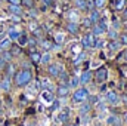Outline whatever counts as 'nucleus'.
<instances>
[{
	"mask_svg": "<svg viewBox=\"0 0 127 126\" xmlns=\"http://www.w3.org/2000/svg\"><path fill=\"white\" fill-rule=\"evenodd\" d=\"M31 79H32V74H31V71H30V70L22 68L21 71L15 73V83H16V86H19V88H22V86L28 85V83L31 82Z\"/></svg>",
	"mask_w": 127,
	"mask_h": 126,
	"instance_id": "obj_1",
	"label": "nucleus"
},
{
	"mask_svg": "<svg viewBox=\"0 0 127 126\" xmlns=\"http://www.w3.org/2000/svg\"><path fill=\"white\" fill-rule=\"evenodd\" d=\"M87 98H89V92H87L86 88H77L72 94V102L74 104H81V102L87 101Z\"/></svg>",
	"mask_w": 127,
	"mask_h": 126,
	"instance_id": "obj_2",
	"label": "nucleus"
},
{
	"mask_svg": "<svg viewBox=\"0 0 127 126\" xmlns=\"http://www.w3.org/2000/svg\"><path fill=\"white\" fill-rule=\"evenodd\" d=\"M105 101L108 104H111V105H117V104H120L121 96L117 94L115 91H109V92H106V95H105Z\"/></svg>",
	"mask_w": 127,
	"mask_h": 126,
	"instance_id": "obj_3",
	"label": "nucleus"
},
{
	"mask_svg": "<svg viewBox=\"0 0 127 126\" xmlns=\"http://www.w3.org/2000/svg\"><path fill=\"white\" fill-rule=\"evenodd\" d=\"M95 77H96V82H99V83H105L106 79H108V68H106V67H100V68H97Z\"/></svg>",
	"mask_w": 127,
	"mask_h": 126,
	"instance_id": "obj_4",
	"label": "nucleus"
},
{
	"mask_svg": "<svg viewBox=\"0 0 127 126\" xmlns=\"http://www.w3.org/2000/svg\"><path fill=\"white\" fill-rule=\"evenodd\" d=\"M47 71H49V74H50L52 77H59V74L62 73V65H61V64H58V63L49 64Z\"/></svg>",
	"mask_w": 127,
	"mask_h": 126,
	"instance_id": "obj_5",
	"label": "nucleus"
},
{
	"mask_svg": "<svg viewBox=\"0 0 127 126\" xmlns=\"http://www.w3.org/2000/svg\"><path fill=\"white\" fill-rule=\"evenodd\" d=\"M69 114H71V110H69V108H64V110H61V111L58 113L56 122H59V123L68 122V119H69Z\"/></svg>",
	"mask_w": 127,
	"mask_h": 126,
	"instance_id": "obj_6",
	"label": "nucleus"
},
{
	"mask_svg": "<svg viewBox=\"0 0 127 126\" xmlns=\"http://www.w3.org/2000/svg\"><path fill=\"white\" fill-rule=\"evenodd\" d=\"M106 125L108 126H123V122H121V119H120L118 116L111 114V116H108V119H106Z\"/></svg>",
	"mask_w": 127,
	"mask_h": 126,
	"instance_id": "obj_7",
	"label": "nucleus"
},
{
	"mask_svg": "<svg viewBox=\"0 0 127 126\" xmlns=\"http://www.w3.org/2000/svg\"><path fill=\"white\" fill-rule=\"evenodd\" d=\"M90 110H92V104H90L89 101H84V102H81V104H80L78 113H80V116H84V114H89V113H90Z\"/></svg>",
	"mask_w": 127,
	"mask_h": 126,
	"instance_id": "obj_8",
	"label": "nucleus"
},
{
	"mask_svg": "<svg viewBox=\"0 0 127 126\" xmlns=\"http://www.w3.org/2000/svg\"><path fill=\"white\" fill-rule=\"evenodd\" d=\"M40 98H41V101H43V102H46V104H52V102L55 101L53 94H52L50 91H43L41 95H40Z\"/></svg>",
	"mask_w": 127,
	"mask_h": 126,
	"instance_id": "obj_9",
	"label": "nucleus"
},
{
	"mask_svg": "<svg viewBox=\"0 0 127 126\" xmlns=\"http://www.w3.org/2000/svg\"><path fill=\"white\" fill-rule=\"evenodd\" d=\"M69 89H71V88H69V86H68V85H59V86H58V96H59V98H65V96H68V95H69Z\"/></svg>",
	"mask_w": 127,
	"mask_h": 126,
	"instance_id": "obj_10",
	"label": "nucleus"
},
{
	"mask_svg": "<svg viewBox=\"0 0 127 126\" xmlns=\"http://www.w3.org/2000/svg\"><path fill=\"white\" fill-rule=\"evenodd\" d=\"M7 10L12 13V15H22V7H21V4H9V7H7Z\"/></svg>",
	"mask_w": 127,
	"mask_h": 126,
	"instance_id": "obj_11",
	"label": "nucleus"
},
{
	"mask_svg": "<svg viewBox=\"0 0 127 126\" xmlns=\"http://www.w3.org/2000/svg\"><path fill=\"white\" fill-rule=\"evenodd\" d=\"M66 18H68L69 22H78V21H80V15H78L77 10H69V12L66 13Z\"/></svg>",
	"mask_w": 127,
	"mask_h": 126,
	"instance_id": "obj_12",
	"label": "nucleus"
},
{
	"mask_svg": "<svg viewBox=\"0 0 127 126\" xmlns=\"http://www.w3.org/2000/svg\"><path fill=\"white\" fill-rule=\"evenodd\" d=\"M10 45H12V40L7 37V39H1L0 40V52H3V51H7L9 48H10Z\"/></svg>",
	"mask_w": 127,
	"mask_h": 126,
	"instance_id": "obj_13",
	"label": "nucleus"
},
{
	"mask_svg": "<svg viewBox=\"0 0 127 126\" xmlns=\"http://www.w3.org/2000/svg\"><path fill=\"white\" fill-rule=\"evenodd\" d=\"M0 91H4V92L10 91V79H9V77H4V79L0 82Z\"/></svg>",
	"mask_w": 127,
	"mask_h": 126,
	"instance_id": "obj_14",
	"label": "nucleus"
},
{
	"mask_svg": "<svg viewBox=\"0 0 127 126\" xmlns=\"http://www.w3.org/2000/svg\"><path fill=\"white\" fill-rule=\"evenodd\" d=\"M89 19L92 21V24H96V22L100 19V13H99V10H97V9H93V10H90Z\"/></svg>",
	"mask_w": 127,
	"mask_h": 126,
	"instance_id": "obj_15",
	"label": "nucleus"
},
{
	"mask_svg": "<svg viewBox=\"0 0 127 126\" xmlns=\"http://www.w3.org/2000/svg\"><path fill=\"white\" fill-rule=\"evenodd\" d=\"M66 30L71 33V34H77L78 30H80V25H78V22H68Z\"/></svg>",
	"mask_w": 127,
	"mask_h": 126,
	"instance_id": "obj_16",
	"label": "nucleus"
},
{
	"mask_svg": "<svg viewBox=\"0 0 127 126\" xmlns=\"http://www.w3.org/2000/svg\"><path fill=\"white\" fill-rule=\"evenodd\" d=\"M105 31H106V30H105L100 24H93V25H92V33H93L95 36H100V34H103Z\"/></svg>",
	"mask_w": 127,
	"mask_h": 126,
	"instance_id": "obj_17",
	"label": "nucleus"
},
{
	"mask_svg": "<svg viewBox=\"0 0 127 126\" xmlns=\"http://www.w3.org/2000/svg\"><path fill=\"white\" fill-rule=\"evenodd\" d=\"M120 48H121V43H120V40H111V42L108 43V49H109V51H112V52L118 51Z\"/></svg>",
	"mask_w": 127,
	"mask_h": 126,
	"instance_id": "obj_18",
	"label": "nucleus"
},
{
	"mask_svg": "<svg viewBox=\"0 0 127 126\" xmlns=\"http://www.w3.org/2000/svg\"><path fill=\"white\" fill-rule=\"evenodd\" d=\"M78 79H80V83H81V85H86V83L92 79V73H90V71H84V73H81V76H80Z\"/></svg>",
	"mask_w": 127,
	"mask_h": 126,
	"instance_id": "obj_19",
	"label": "nucleus"
},
{
	"mask_svg": "<svg viewBox=\"0 0 127 126\" xmlns=\"http://www.w3.org/2000/svg\"><path fill=\"white\" fill-rule=\"evenodd\" d=\"M84 37H86V40L89 42L90 48H95V46H96V42H97V39H96L95 34H93V33H89V34H86Z\"/></svg>",
	"mask_w": 127,
	"mask_h": 126,
	"instance_id": "obj_20",
	"label": "nucleus"
},
{
	"mask_svg": "<svg viewBox=\"0 0 127 126\" xmlns=\"http://www.w3.org/2000/svg\"><path fill=\"white\" fill-rule=\"evenodd\" d=\"M30 58H31V61H32L34 64H40L41 54H40V52H35V51H32L31 54H30Z\"/></svg>",
	"mask_w": 127,
	"mask_h": 126,
	"instance_id": "obj_21",
	"label": "nucleus"
},
{
	"mask_svg": "<svg viewBox=\"0 0 127 126\" xmlns=\"http://www.w3.org/2000/svg\"><path fill=\"white\" fill-rule=\"evenodd\" d=\"M4 68H6V74H7L6 77H9V79H10L12 76H15V65H13V64H6V67H4Z\"/></svg>",
	"mask_w": 127,
	"mask_h": 126,
	"instance_id": "obj_22",
	"label": "nucleus"
},
{
	"mask_svg": "<svg viewBox=\"0 0 127 126\" xmlns=\"http://www.w3.org/2000/svg\"><path fill=\"white\" fill-rule=\"evenodd\" d=\"M27 43H28V37H27V34H25V33H21L19 37H18V45H19V46H25Z\"/></svg>",
	"mask_w": 127,
	"mask_h": 126,
	"instance_id": "obj_23",
	"label": "nucleus"
},
{
	"mask_svg": "<svg viewBox=\"0 0 127 126\" xmlns=\"http://www.w3.org/2000/svg\"><path fill=\"white\" fill-rule=\"evenodd\" d=\"M78 85H80V79H78L77 76H72V77L68 80V86H69V88H77Z\"/></svg>",
	"mask_w": 127,
	"mask_h": 126,
	"instance_id": "obj_24",
	"label": "nucleus"
},
{
	"mask_svg": "<svg viewBox=\"0 0 127 126\" xmlns=\"http://www.w3.org/2000/svg\"><path fill=\"white\" fill-rule=\"evenodd\" d=\"M84 60H86V54H84V52H80V54H77V57L74 58V65H78V64H81Z\"/></svg>",
	"mask_w": 127,
	"mask_h": 126,
	"instance_id": "obj_25",
	"label": "nucleus"
},
{
	"mask_svg": "<svg viewBox=\"0 0 127 126\" xmlns=\"http://www.w3.org/2000/svg\"><path fill=\"white\" fill-rule=\"evenodd\" d=\"M19 34H21V33H19V31H16L15 28H10V30L7 31V36H9V39H10V40H18Z\"/></svg>",
	"mask_w": 127,
	"mask_h": 126,
	"instance_id": "obj_26",
	"label": "nucleus"
},
{
	"mask_svg": "<svg viewBox=\"0 0 127 126\" xmlns=\"http://www.w3.org/2000/svg\"><path fill=\"white\" fill-rule=\"evenodd\" d=\"M75 6L81 10H87V0H75Z\"/></svg>",
	"mask_w": 127,
	"mask_h": 126,
	"instance_id": "obj_27",
	"label": "nucleus"
},
{
	"mask_svg": "<svg viewBox=\"0 0 127 126\" xmlns=\"http://www.w3.org/2000/svg\"><path fill=\"white\" fill-rule=\"evenodd\" d=\"M71 51H72V54H80V52H83V48H81V43H75V45H72L71 46Z\"/></svg>",
	"mask_w": 127,
	"mask_h": 126,
	"instance_id": "obj_28",
	"label": "nucleus"
},
{
	"mask_svg": "<svg viewBox=\"0 0 127 126\" xmlns=\"http://www.w3.org/2000/svg\"><path fill=\"white\" fill-rule=\"evenodd\" d=\"M108 37H109V40H117L118 39V31L114 30V28L108 30Z\"/></svg>",
	"mask_w": 127,
	"mask_h": 126,
	"instance_id": "obj_29",
	"label": "nucleus"
},
{
	"mask_svg": "<svg viewBox=\"0 0 127 126\" xmlns=\"http://www.w3.org/2000/svg\"><path fill=\"white\" fill-rule=\"evenodd\" d=\"M1 57H3V60H4L6 63H9V61L12 60L13 54H12V52H9V51H3V52H1Z\"/></svg>",
	"mask_w": 127,
	"mask_h": 126,
	"instance_id": "obj_30",
	"label": "nucleus"
},
{
	"mask_svg": "<svg viewBox=\"0 0 127 126\" xmlns=\"http://www.w3.org/2000/svg\"><path fill=\"white\" fill-rule=\"evenodd\" d=\"M124 4H126V0H115V1H114V7H115L117 10H121V9L124 7Z\"/></svg>",
	"mask_w": 127,
	"mask_h": 126,
	"instance_id": "obj_31",
	"label": "nucleus"
},
{
	"mask_svg": "<svg viewBox=\"0 0 127 126\" xmlns=\"http://www.w3.org/2000/svg\"><path fill=\"white\" fill-rule=\"evenodd\" d=\"M49 63H50V54H49V52H46V54H43V55H41L40 64H49Z\"/></svg>",
	"mask_w": 127,
	"mask_h": 126,
	"instance_id": "obj_32",
	"label": "nucleus"
},
{
	"mask_svg": "<svg viewBox=\"0 0 127 126\" xmlns=\"http://www.w3.org/2000/svg\"><path fill=\"white\" fill-rule=\"evenodd\" d=\"M40 46H41L43 49H47V51L52 49V43H50L49 40H41V42H40Z\"/></svg>",
	"mask_w": 127,
	"mask_h": 126,
	"instance_id": "obj_33",
	"label": "nucleus"
},
{
	"mask_svg": "<svg viewBox=\"0 0 127 126\" xmlns=\"http://www.w3.org/2000/svg\"><path fill=\"white\" fill-rule=\"evenodd\" d=\"M99 99H100V98H99L97 95H92V96H89V98H87V101H89L92 105H96V104L99 102Z\"/></svg>",
	"mask_w": 127,
	"mask_h": 126,
	"instance_id": "obj_34",
	"label": "nucleus"
},
{
	"mask_svg": "<svg viewBox=\"0 0 127 126\" xmlns=\"http://www.w3.org/2000/svg\"><path fill=\"white\" fill-rule=\"evenodd\" d=\"M64 39H65V36H64L62 33H58V34L55 36V42H56L58 45H62V43H64Z\"/></svg>",
	"mask_w": 127,
	"mask_h": 126,
	"instance_id": "obj_35",
	"label": "nucleus"
},
{
	"mask_svg": "<svg viewBox=\"0 0 127 126\" xmlns=\"http://www.w3.org/2000/svg\"><path fill=\"white\" fill-rule=\"evenodd\" d=\"M95 107H96V110H97V111H103V110H106V107H105V102H103L102 99H99V102L96 104Z\"/></svg>",
	"mask_w": 127,
	"mask_h": 126,
	"instance_id": "obj_36",
	"label": "nucleus"
},
{
	"mask_svg": "<svg viewBox=\"0 0 127 126\" xmlns=\"http://www.w3.org/2000/svg\"><path fill=\"white\" fill-rule=\"evenodd\" d=\"M105 4H106V0H95V7H97V9L105 7Z\"/></svg>",
	"mask_w": 127,
	"mask_h": 126,
	"instance_id": "obj_37",
	"label": "nucleus"
},
{
	"mask_svg": "<svg viewBox=\"0 0 127 126\" xmlns=\"http://www.w3.org/2000/svg\"><path fill=\"white\" fill-rule=\"evenodd\" d=\"M92 25H93V24H92V21H90L89 18H84V19H83V27H84V28H90Z\"/></svg>",
	"mask_w": 127,
	"mask_h": 126,
	"instance_id": "obj_38",
	"label": "nucleus"
},
{
	"mask_svg": "<svg viewBox=\"0 0 127 126\" xmlns=\"http://www.w3.org/2000/svg\"><path fill=\"white\" fill-rule=\"evenodd\" d=\"M89 120H90V116L89 114H84V116H81V125H86V123H89Z\"/></svg>",
	"mask_w": 127,
	"mask_h": 126,
	"instance_id": "obj_39",
	"label": "nucleus"
},
{
	"mask_svg": "<svg viewBox=\"0 0 127 126\" xmlns=\"http://www.w3.org/2000/svg\"><path fill=\"white\" fill-rule=\"evenodd\" d=\"M120 43L127 46V33H124V34H121V36H120Z\"/></svg>",
	"mask_w": 127,
	"mask_h": 126,
	"instance_id": "obj_40",
	"label": "nucleus"
},
{
	"mask_svg": "<svg viewBox=\"0 0 127 126\" xmlns=\"http://www.w3.org/2000/svg\"><path fill=\"white\" fill-rule=\"evenodd\" d=\"M120 27H121L120 21H118V19H114V21H112V28H114V30H118Z\"/></svg>",
	"mask_w": 127,
	"mask_h": 126,
	"instance_id": "obj_41",
	"label": "nucleus"
},
{
	"mask_svg": "<svg viewBox=\"0 0 127 126\" xmlns=\"http://www.w3.org/2000/svg\"><path fill=\"white\" fill-rule=\"evenodd\" d=\"M30 30H31V31L38 30V24H37V22H34V21H32V22H30Z\"/></svg>",
	"mask_w": 127,
	"mask_h": 126,
	"instance_id": "obj_42",
	"label": "nucleus"
},
{
	"mask_svg": "<svg viewBox=\"0 0 127 126\" xmlns=\"http://www.w3.org/2000/svg\"><path fill=\"white\" fill-rule=\"evenodd\" d=\"M103 46H105V42H103V40H97V42H96V46H95V48L100 49V48H103Z\"/></svg>",
	"mask_w": 127,
	"mask_h": 126,
	"instance_id": "obj_43",
	"label": "nucleus"
},
{
	"mask_svg": "<svg viewBox=\"0 0 127 126\" xmlns=\"http://www.w3.org/2000/svg\"><path fill=\"white\" fill-rule=\"evenodd\" d=\"M6 61H4V60H3V57H1V55H0V70H3V68H4V67H6Z\"/></svg>",
	"mask_w": 127,
	"mask_h": 126,
	"instance_id": "obj_44",
	"label": "nucleus"
},
{
	"mask_svg": "<svg viewBox=\"0 0 127 126\" xmlns=\"http://www.w3.org/2000/svg\"><path fill=\"white\" fill-rule=\"evenodd\" d=\"M10 18H12L13 22H21V16H19V15H12Z\"/></svg>",
	"mask_w": 127,
	"mask_h": 126,
	"instance_id": "obj_45",
	"label": "nucleus"
},
{
	"mask_svg": "<svg viewBox=\"0 0 127 126\" xmlns=\"http://www.w3.org/2000/svg\"><path fill=\"white\" fill-rule=\"evenodd\" d=\"M81 45H83L84 48H90V45H89V42L86 40V37H81Z\"/></svg>",
	"mask_w": 127,
	"mask_h": 126,
	"instance_id": "obj_46",
	"label": "nucleus"
},
{
	"mask_svg": "<svg viewBox=\"0 0 127 126\" xmlns=\"http://www.w3.org/2000/svg\"><path fill=\"white\" fill-rule=\"evenodd\" d=\"M27 45H30L31 48H34V46L37 45V40H35V39H28V43H27Z\"/></svg>",
	"mask_w": 127,
	"mask_h": 126,
	"instance_id": "obj_47",
	"label": "nucleus"
},
{
	"mask_svg": "<svg viewBox=\"0 0 127 126\" xmlns=\"http://www.w3.org/2000/svg\"><path fill=\"white\" fill-rule=\"evenodd\" d=\"M28 13H30V16H31V18H35V16H37V13H38V12H37V10H35V9H30V12H28Z\"/></svg>",
	"mask_w": 127,
	"mask_h": 126,
	"instance_id": "obj_48",
	"label": "nucleus"
},
{
	"mask_svg": "<svg viewBox=\"0 0 127 126\" xmlns=\"http://www.w3.org/2000/svg\"><path fill=\"white\" fill-rule=\"evenodd\" d=\"M43 1V4L46 6V7H49V6H52V3H53V0H41Z\"/></svg>",
	"mask_w": 127,
	"mask_h": 126,
	"instance_id": "obj_49",
	"label": "nucleus"
},
{
	"mask_svg": "<svg viewBox=\"0 0 127 126\" xmlns=\"http://www.w3.org/2000/svg\"><path fill=\"white\" fill-rule=\"evenodd\" d=\"M21 3L25 4V6H30V7H31V0H21Z\"/></svg>",
	"mask_w": 127,
	"mask_h": 126,
	"instance_id": "obj_50",
	"label": "nucleus"
},
{
	"mask_svg": "<svg viewBox=\"0 0 127 126\" xmlns=\"http://www.w3.org/2000/svg\"><path fill=\"white\" fill-rule=\"evenodd\" d=\"M9 4H21V0H7Z\"/></svg>",
	"mask_w": 127,
	"mask_h": 126,
	"instance_id": "obj_51",
	"label": "nucleus"
},
{
	"mask_svg": "<svg viewBox=\"0 0 127 126\" xmlns=\"http://www.w3.org/2000/svg\"><path fill=\"white\" fill-rule=\"evenodd\" d=\"M52 107H53V110L59 108V102H58V101H53V102H52Z\"/></svg>",
	"mask_w": 127,
	"mask_h": 126,
	"instance_id": "obj_52",
	"label": "nucleus"
},
{
	"mask_svg": "<svg viewBox=\"0 0 127 126\" xmlns=\"http://www.w3.org/2000/svg\"><path fill=\"white\" fill-rule=\"evenodd\" d=\"M121 101H123V102H124V104L127 105V94H124L123 96H121Z\"/></svg>",
	"mask_w": 127,
	"mask_h": 126,
	"instance_id": "obj_53",
	"label": "nucleus"
},
{
	"mask_svg": "<svg viewBox=\"0 0 127 126\" xmlns=\"http://www.w3.org/2000/svg\"><path fill=\"white\" fill-rule=\"evenodd\" d=\"M100 92H106V85H102L100 86Z\"/></svg>",
	"mask_w": 127,
	"mask_h": 126,
	"instance_id": "obj_54",
	"label": "nucleus"
},
{
	"mask_svg": "<svg viewBox=\"0 0 127 126\" xmlns=\"http://www.w3.org/2000/svg\"><path fill=\"white\" fill-rule=\"evenodd\" d=\"M123 120L127 123V113H124V116H123Z\"/></svg>",
	"mask_w": 127,
	"mask_h": 126,
	"instance_id": "obj_55",
	"label": "nucleus"
},
{
	"mask_svg": "<svg viewBox=\"0 0 127 126\" xmlns=\"http://www.w3.org/2000/svg\"><path fill=\"white\" fill-rule=\"evenodd\" d=\"M124 60H126V61H127V51H126V52H124Z\"/></svg>",
	"mask_w": 127,
	"mask_h": 126,
	"instance_id": "obj_56",
	"label": "nucleus"
},
{
	"mask_svg": "<svg viewBox=\"0 0 127 126\" xmlns=\"http://www.w3.org/2000/svg\"><path fill=\"white\" fill-rule=\"evenodd\" d=\"M124 16H126V18H127V9H126V10H124Z\"/></svg>",
	"mask_w": 127,
	"mask_h": 126,
	"instance_id": "obj_57",
	"label": "nucleus"
},
{
	"mask_svg": "<svg viewBox=\"0 0 127 126\" xmlns=\"http://www.w3.org/2000/svg\"><path fill=\"white\" fill-rule=\"evenodd\" d=\"M64 126H71V125H64Z\"/></svg>",
	"mask_w": 127,
	"mask_h": 126,
	"instance_id": "obj_58",
	"label": "nucleus"
},
{
	"mask_svg": "<svg viewBox=\"0 0 127 126\" xmlns=\"http://www.w3.org/2000/svg\"><path fill=\"white\" fill-rule=\"evenodd\" d=\"M126 77H127V71H126Z\"/></svg>",
	"mask_w": 127,
	"mask_h": 126,
	"instance_id": "obj_59",
	"label": "nucleus"
},
{
	"mask_svg": "<svg viewBox=\"0 0 127 126\" xmlns=\"http://www.w3.org/2000/svg\"><path fill=\"white\" fill-rule=\"evenodd\" d=\"M0 104H1V99H0Z\"/></svg>",
	"mask_w": 127,
	"mask_h": 126,
	"instance_id": "obj_60",
	"label": "nucleus"
},
{
	"mask_svg": "<svg viewBox=\"0 0 127 126\" xmlns=\"http://www.w3.org/2000/svg\"><path fill=\"white\" fill-rule=\"evenodd\" d=\"M53 126H58V125H53Z\"/></svg>",
	"mask_w": 127,
	"mask_h": 126,
	"instance_id": "obj_61",
	"label": "nucleus"
},
{
	"mask_svg": "<svg viewBox=\"0 0 127 126\" xmlns=\"http://www.w3.org/2000/svg\"><path fill=\"white\" fill-rule=\"evenodd\" d=\"M66 1H69V0H66Z\"/></svg>",
	"mask_w": 127,
	"mask_h": 126,
	"instance_id": "obj_62",
	"label": "nucleus"
}]
</instances>
